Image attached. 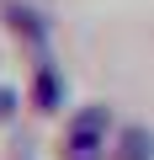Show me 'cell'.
<instances>
[{
    "label": "cell",
    "instance_id": "1",
    "mask_svg": "<svg viewBox=\"0 0 154 160\" xmlns=\"http://www.w3.org/2000/svg\"><path fill=\"white\" fill-rule=\"evenodd\" d=\"M106 133H112V107H101V102L80 107L64 128L58 160H106Z\"/></svg>",
    "mask_w": 154,
    "mask_h": 160
},
{
    "label": "cell",
    "instance_id": "2",
    "mask_svg": "<svg viewBox=\"0 0 154 160\" xmlns=\"http://www.w3.org/2000/svg\"><path fill=\"white\" fill-rule=\"evenodd\" d=\"M64 96H69V86H64V69H58V64H37V69H32V91H27L32 112L53 118V112H64Z\"/></svg>",
    "mask_w": 154,
    "mask_h": 160
},
{
    "label": "cell",
    "instance_id": "3",
    "mask_svg": "<svg viewBox=\"0 0 154 160\" xmlns=\"http://www.w3.org/2000/svg\"><path fill=\"white\" fill-rule=\"evenodd\" d=\"M0 16H6V32H11V38H21V43H32V48L48 38V16H43L37 6H27V0H6Z\"/></svg>",
    "mask_w": 154,
    "mask_h": 160
},
{
    "label": "cell",
    "instance_id": "4",
    "mask_svg": "<svg viewBox=\"0 0 154 160\" xmlns=\"http://www.w3.org/2000/svg\"><path fill=\"white\" fill-rule=\"evenodd\" d=\"M106 160H154V128H143V123L117 128V139L106 144Z\"/></svg>",
    "mask_w": 154,
    "mask_h": 160
},
{
    "label": "cell",
    "instance_id": "5",
    "mask_svg": "<svg viewBox=\"0 0 154 160\" xmlns=\"http://www.w3.org/2000/svg\"><path fill=\"white\" fill-rule=\"evenodd\" d=\"M16 107H21V96H16L11 86H0V123H11V118H16Z\"/></svg>",
    "mask_w": 154,
    "mask_h": 160
},
{
    "label": "cell",
    "instance_id": "6",
    "mask_svg": "<svg viewBox=\"0 0 154 160\" xmlns=\"http://www.w3.org/2000/svg\"><path fill=\"white\" fill-rule=\"evenodd\" d=\"M16 160H32V155H16Z\"/></svg>",
    "mask_w": 154,
    "mask_h": 160
}]
</instances>
